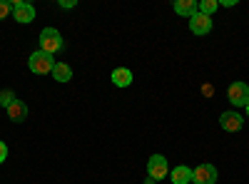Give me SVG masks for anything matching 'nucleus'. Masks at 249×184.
Instances as JSON below:
<instances>
[{
  "mask_svg": "<svg viewBox=\"0 0 249 184\" xmlns=\"http://www.w3.org/2000/svg\"><path fill=\"white\" fill-rule=\"evenodd\" d=\"M62 48H65V40H62V35L55 28H45L43 33H40V50H43V52L55 55Z\"/></svg>",
  "mask_w": 249,
  "mask_h": 184,
  "instance_id": "nucleus-1",
  "label": "nucleus"
},
{
  "mask_svg": "<svg viewBox=\"0 0 249 184\" xmlns=\"http://www.w3.org/2000/svg\"><path fill=\"white\" fill-rule=\"evenodd\" d=\"M28 65H30V70H33L35 75H48V72L53 75L55 60H53V55H48V52H43V50H37V52H33V55H30Z\"/></svg>",
  "mask_w": 249,
  "mask_h": 184,
  "instance_id": "nucleus-2",
  "label": "nucleus"
},
{
  "mask_svg": "<svg viewBox=\"0 0 249 184\" xmlns=\"http://www.w3.org/2000/svg\"><path fill=\"white\" fill-rule=\"evenodd\" d=\"M170 172V165H167V159H164V154H152L150 162H147V177H152L155 182L157 179H164Z\"/></svg>",
  "mask_w": 249,
  "mask_h": 184,
  "instance_id": "nucleus-3",
  "label": "nucleus"
},
{
  "mask_svg": "<svg viewBox=\"0 0 249 184\" xmlns=\"http://www.w3.org/2000/svg\"><path fill=\"white\" fill-rule=\"evenodd\" d=\"M227 97L234 107H247L249 102V85L247 83H232L230 90H227Z\"/></svg>",
  "mask_w": 249,
  "mask_h": 184,
  "instance_id": "nucleus-4",
  "label": "nucleus"
},
{
  "mask_svg": "<svg viewBox=\"0 0 249 184\" xmlns=\"http://www.w3.org/2000/svg\"><path fill=\"white\" fill-rule=\"evenodd\" d=\"M217 182V167L214 165H199L192 169V184H214Z\"/></svg>",
  "mask_w": 249,
  "mask_h": 184,
  "instance_id": "nucleus-5",
  "label": "nucleus"
},
{
  "mask_svg": "<svg viewBox=\"0 0 249 184\" xmlns=\"http://www.w3.org/2000/svg\"><path fill=\"white\" fill-rule=\"evenodd\" d=\"M10 8H13V17L18 20V23H33L35 20V8L33 5H28V3H20V0H13L10 3Z\"/></svg>",
  "mask_w": 249,
  "mask_h": 184,
  "instance_id": "nucleus-6",
  "label": "nucleus"
},
{
  "mask_svg": "<svg viewBox=\"0 0 249 184\" xmlns=\"http://www.w3.org/2000/svg\"><path fill=\"white\" fill-rule=\"evenodd\" d=\"M190 30L195 35H207V33L212 30V17L210 15H202V13H195L190 17Z\"/></svg>",
  "mask_w": 249,
  "mask_h": 184,
  "instance_id": "nucleus-7",
  "label": "nucleus"
},
{
  "mask_svg": "<svg viewBox=\"0 0 249 184\" xmlns=\"http://www.w3.org/2000/svg\"><path fill=\"white\" fill-rule=\"evenodd\" d=\"M219 125H222V130H224V132H239V130H242V125H244V119H242L237 112H222Z\"/></svg>",
  "mask_w": 249,
  "mask_h": 184,
  "instance_id": "nucleus-8",
  "label": "nucleus"
},
{
  "mask_svg": "<svg viewBox=\"0 0 249 184\" xmlns=\"http://www.w3.org/2000/svg\"><path fill=\"white\" fill-rule=\"evenodd\" d=\"M8 117L13 119V122H25V117H28V105L23 100H15L13 105L8 107Z\"/></svg>",
  "mask_w": 249,
  "mask_h": 184,
  "instance_id": "nucleus-9",
  "label": "nucleus"
},
{
  "mask_svg": "<svg viewBox=\"0 0 249 184\" xmlns=\"http://www.w3.org/2000/svg\"><path fill=\"white\" fill-rule=\"evenodd\" d=\"M170 177H172V184H190V182H192V169L184 167V165H179V167H175V169L170 172Z\"/></svg>",
  "mask_w": 249,
  "mask_h": 184,
  "instance_id": "nucleus-10",
  "label": "nucleus"
},
{
  "mask_svg": "<svg viewBox=\"0 0 249 184\" xmlns=\"http://www.w3.org/2000/svg\"><path fill=\"white\" fill-rule=\"evenodd\" d=\"M112 83H115L117 87H130V85H132V72H130L127 67H117V70L112 72Z\"/></svg>",
  "mask_w": 249,
  "mask_h": 184,
  "instance_id": "nucleus-11",
  "label": "nucleus"
},
{
  "mask_svg": "<svg viewBox=\"0 0 249 184\" xmlns=\"http://www.w3.org/2000/svg\"><path fill=\"white\" fill-rule=\"evenodd\" d=\"M53 80H57V83H70V80H72V70H70V65H65V63H55V67H53Z\"/></svg>",
  "mask_w": 249,
  "mask_h": 184,
  "instance_id": "nucleus-12",
  "label": "nucleus"
},
{
  "mask_svg": "<svg viewBox=\"0 0 249 184\" xmlns=\"http://www.w3.org/2000/svg\"><path fill=\"white\" fill-rule=\"evenodd\" d=\"M175 13L184 15V17H192L197 13V3H195V0H177V3H175Z\"/></svg>",
  "mask_w": 249,
  "mask_h": 184,
  "instance_id": "nucleus-13",
  "label": "nucleus"
},
{
  "mask_svg": "<svg viewBox=\"0 0 249 184\" xmlns=\"http://www.w3.org/2000/svg\"><path fill=\"white\" fill-rule=\"evenodd\" d=\"M219 8V3L217 0H202V3H197V13H202V15H210L212 17V13Z\"/></svg>",
  "mask_w": 249,
  "mask_h": 184,
  "instance_id": "nucleus-14",
  "label": "nucleus"
},
{
  "mask_svg": "<svg viewBox=\"0 0 249 184\" xmlns=\"http://www.w3.org/2000/svg\"><path fill=\"white\" fill-rule=\"evenodd\" d=\"M13 102H15V92H13V90H3V92H0V107L8 110Z\"/></svg>",
  "mask_w": 249,
  "mask_h": 184,
  "instance_id": "nucleus-15",
  "label": "nucleus"
},
{
  "mask_svg": "<svg viewBox=\"0 0 249 184\" xmlns=\"http://www.w3.org/2000/svg\"><path fill=\"white\" fill-rule=\"evenodd\" d=\"M10 13H13L10 3H8V0H0V20H5V17H8Z\"/></svg>",
  "mask_w": 249,
  "mask_h": 184,
  "instance_id": "nucleus-16",
  "label": "nucleus"
},
{
  "mask_svg": "<svg viewBox=\"0 0 249 184\" xmlns=\"http://www.w3.org/2000/svg\"><path fill=\"white\" fill-rule=\"evenodd\" d=\"M5 159H8V147H5V142L0 139V165H3Z\"/></svg>",
  "mask_w": 249,
  "mask_h": 184,
  "instance_id": "nucleus-17",
  "label": "nucleus"
},
{
  "mask_svg": "<svg viewBox=\"0 0 249 184\" xmlns=\"http://www.w3.org/2000/svg\"><path fill=\"white\" fill-rule=\"evenodd\" d=\"M75 0H60V8H75Z\"/></svg>",
  "mask_w": 249,
  "mask_h": 184,
  "instance_id": "nucleus-18",
  "label": "nucleus"
},
{
  "mask_svg": "<svg viewBox=\"0 0 249 184\" xmlns=\"http://www.w3.org/2000/svg\"><path fill=\"white\" fill-rule=\"evenodd\" d=\"M247 115H249V102H247Z\"/></svg>",
  "mask_w": 249,
  "mask_h": 184,
  "instance_id": "nucleus-19",
  "label": "nucleus"
}]
</instances>
